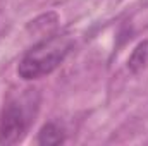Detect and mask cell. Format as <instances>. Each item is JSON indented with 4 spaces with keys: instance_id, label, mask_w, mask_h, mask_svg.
Segmentation results:
<instances>
[{
    "instance_id": "1",
    "label": "cell",
    "mask_w": 148,
    "mask_h": 146,
    "mask_svg": "<svg viewBox=\"0 0 148 146\" xmlns=\"http://www.w3.org/2000/svg\"><path fill=\"white\" fill-rule=\"evenodd\" d=\"M73 38L69 35H53L36 43L17 65V74L24 81L40 79L53 72L73 50Z\"/></svg>"
},
{
    "instance_id": "2",
    "label": "cell",
    "mask_w": 148,
    "mask_h": 146,
    "mask_svg": "<svg viewBox=\"0 0 148 146\" xmlns=\"http://www.w3.org/2000/svg\"><path fill=\"white\" fill-rule=\"evenodd\" d=\"M29 126V117L21 102H9L0 117V145H17Z\"/></svg>"
},
{
    "instance_id": "3",
    "label": "cell",
    "mask_w": 148,
    "mask_h": 146,
    "mask_svg": "<svg viewBox=\"0 0 148 146\" xmlns=\"http://www.w3.org/2000/svg\"><path fill=\"white\" fill-rule=\"evenodd\" d=\"M148 67V40L138 43L133 50V53L129 55V60H127V69L133 74L141 72L143 69Z\"/></svg>"
},
{
    "instance_id": "4",
    "label": "cell",
    "mask_w": 148,
    "mask_h": 146,
    "mask_svg": "<svg viewBox=\"0 0 148 146\" xmlns=\"http://www.w3.org/2000/svg\"><path fill=\"white\" fill-rule=\"evenodd\" d=\"M38 143L40 145H60L64 143V131L60 126L48 122L41 127L40 136H38Z\"/></svg>"
}]
</instances>
